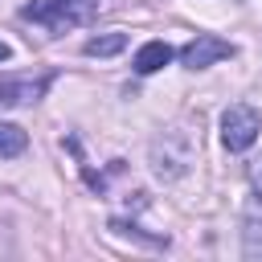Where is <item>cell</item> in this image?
<instances>
[{"mask_svg": "<svg viewBox=\"0 0 262 262\" xmlns=\"http://www.w3.org/2000/svg\"><path fill=\"white\" fill-rule=\"evenodd\" d=\"M98 0H29L20 8V20H33L41 29H49V37L74 29V25H86L94 16Z\"/></svg>", "mask_w": 262, "mask_h": 262, "instance_id": "cell-1", "label": "cell"}, {"mask_svg": "<svg viewBox=\"0 0 262 262\" xmlns=\"http://www.w3.org/2000/svg\"><path fill=\"white\" fill-rule=\"evenodd\" d=\"M258 131H262V119H258L254 106H246V102L225 106V115H221V143L229 151H246L258 139Z\"/></svg>", "mask_w": 262, "mask_h": 262, "instance_id": "cell-2", "label": "cell"}, {"mask_svg": "<svg viewBox=\"0 0 262 262\" xmlns=\"http://www.w3.org/2000/svg\"><path fill=\"white\" fill-rule=\"evenodd\" d=\"M225 57H233V45H229L225 37H213V33H196V37L180 49V61H184L188 70H205V66L225 61Z\"/></svg>", "mask_w": 262, "mask_h": 262, "instance_id": "cell-3", "label": "cell"}, {"mask_svg": "<svg viewBox=\"0 0 262 262\" xmlns=\"http://www.w3.org/2000/svg\"><path fill=\"white\" fill-rule=\"evenodd\" d=\"M49 82H53V74H41V78H0V111L37 102L49 90Z\"/></svg>", "mask_w": 262, "mask_h": 262, "instance_id": "cell-4", "label": "cell"}, {"mask_svg": "<svg viewBox=\"0 0 262 262\" xmlns=\"http://www.w3.org/2000/svg\"><path fill=\"white\" fill-rule=\"evenodd\" d=\"M172 53H176V49H172L168 41H147V45L135 49V61H131V66H135V74H156V70H164V66L172 61Z\"/></svg>", "mask_w": 262, "mask_h": 262, "instance_id": "cell-5", "label": "cell"}, {"mask_svg": "<svg viewBox=\"0 0 262 262\" xmlns=\"http://www.w3.org/2000/svg\"><path fill=\"white\" fill-rule=\"evenodd\" d=\"M246 229V246H242V254L246 258H262V213H258V205H250L246 209V221H242Z\"/></svg>", "mask_w": 262, "mask_h": 262, "instance_id": "cell-6", "label": "cell"}, {"mask_svg": "<svg viewBox=\"0 0 262 262\" xmlns=\"http://www.w3.org/2000/svg\"><path fill=\"white\" fill-rule=\"evenodd\" d=\"M119 49H127V33H102V37H90V41L82 45L86 57H111V53H119Z\"/></svg>", "mask_w": 262, "mask_h": 262, "instance_id": "cell-7", "label": "cell"}, {"mask_svg": "<svg viewBox=\"0 0 262 262\" xmlns=\"http://www.w3.org/2000/svg\"><path fill=\"white\" fill-rule=\"evenodd\" d=\"M29 147V135L16 127V123H0V160H8V156H20Z\"/></svg>", "mask_w": 262, "mask_h": 262, "instance_id": "cell-8", "label": "cell"}, {"mask_svg": "<svg viewBox=\"0 0 262 262\" xmlns=\"http://www.w3.org/2000/svg\"><path fill=\"white\" fill-rule=\"evenodd\" d=\"M250 180H254V192L262 196V160H258V164H250Z\"/></svg>", "mask_w": 262, "mask_h": 262, "instance_id": "cell-9", "label": "cell"}, {"mask_svg": "<svg viewBox=\"0 0 262 262\" xmlns=\"http://www.w3.org/2000/svg\"><path fill=\"white\" fill-rule=\"evenodd\" d=\"M8 57H12V49H8L4 41H0V61H8Z\"/></svg>", "mask_w": 262, "mask_h": 262, "instance_id": "cell-10", "label": "cell"}]
</instances>
